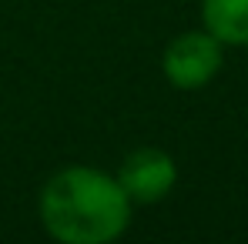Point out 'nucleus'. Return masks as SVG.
Wrapping results in <instances>:
<instances>
[{"label": "nucleus", "mask_w": 248, "mask_h": 244, "mask_svg": "<svg viewBox=\"0 0 248 244\" xmlns=\"http://www.w3.org/2000/svg\"><path fill=\"white\" fill-rule=\"evenodd\" d=\"M37 217L57 244H111L131 228L134 204L111 171L67 164L44 181Z\"/></svg>", "instance_id": "nucleus-1"}, {"label": "nucleus", "mask_w": 248, "mask_h": 244, "mask_svg": "<svg viewBox=\"0 0 248 244\" xmlns=\"http://www.w3.org/2000/svg\"><path fill=\"white\" fill-rule=\"evenodd\" d=\"M225 67V43L211 37L205 27L181 30L161 50V74L174 90H205Z\"/></svg>", "instance_id": "nucleus-2"}, {"label": "nucleus", "mask_w": 248, "mask_h": 244, "mask_svg": "<svg viewBox=\"0 0 248 244\" xmlns=\"http://www.w3.org/2000/svg\"><path fill=\"white\" fill-rule=\"evenodd\" d=\"M118 184L131 198L134 207L165 201L178 184V164L165 147H134L124 154V161L114 171Z\"/></svg>", "instance_id": "nucleus-3"}, {"label": "nucleus", "mask_w": 248, "mask_h": 244, "mask_svg": "<svg viewBox=\"0 0 248 244\" xmlns=\"http://www.w3.org/2000/svg\"><path fill=\"white\" fill-rule=\"evenodd\" d=\"M202 27L225 47H248V0H202Z\"/></svg>", "instance_id": "nucleus-4"}]
</instances>
